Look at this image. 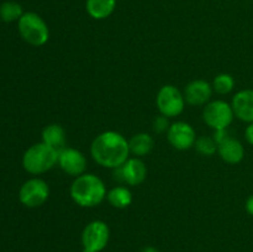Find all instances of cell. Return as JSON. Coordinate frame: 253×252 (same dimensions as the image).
Masks as SVG:
<instances>
[{
    "mask_svg": "<svg viewBox=\"0 0 253 252\" xmlns=\"http://www.w3.org/2000/svg\"><path fill=\"white\" fill-rule=\"evenodd\" d=\"M90 155L99 166L115 169L130 158L131 152L128 141L120 132L109 130L94 138Z\"/></svg>",
    "mask_w": 253,
    "mask_h": 252,
    "instance_id": "cell-1",
    "label": "cell"
},
{
    "mask_svg": "<svg viewBox=\"0 0 253 252\" xmlns=\"http://www.w3.org/2000/svg\"><path fill=\"white\" fill-rule=\"evenodd\" d=\"M72 200L82 208H94L106 198L105 183L93 173L76 177L69 188Z\"/></svg>",
    "mask_w": 253,
    "mask_h": 252,
    "instance_id": "cell-2",
    "label": "cell"
},
{
    "mask_svg": "<svg viewBox=\"0 0 253 252\" xmlns=\"http://www.w3.org/2000/svg\"><path fill=\"white\" fill-rule=\"evenodd\" d=\"M59 152L43 142L35 143L25 151L22 166L30 174H42L58 163Z\"/></svg>",
    "mask_w": 253,
    "mask_h": 252,
    "instance_id": "cell-3",
    "label": "cell"
},
{
    "mask_svg": "<svg viewBox=\"0 0 253 252\" xmlns=\"http://www.w3.org/2000/svg\"><path fill=\"white\" fill-rule=\"evenodd\" d=\"M19 34L29 44L35 47L43 46L49 39V29L43 19L34 11L24 12L17 21Z\"/></svg>",
    "mask_w": 253,
    "mask_h": 252,
    "instance_id": "cell-4",
    "label": "cell"
},
{
    "mask_svg": "<svg viewBox=\"0 0 253 252\" xmlns=\"http://www.w3.org/2000/svg\"><path fill=\"white\" fill-rule=\"evenodd\" d=\"M110 229L103 220H93L85 225L82 232L83 252H101L109 244Z\"/></svg>",
    "mask_w": 253,
    "mask_h": 252,
    "instance_id": "cell-5",
    "label": "cell"
},
{
    "mask_svg": "<svg viewBox=\"0 0 253 252\" xmlns=\"http://www.w3.org/2000/svg\"><path fill=\"white\" fill-rule=\"evenodd\" d=\"M156 104H157L160 114L167 116L168 119L175 118V116L180 115L184 110V94H182V91L177 86L167 84L158 90Z\"/></svg>",
    "mask_w": 253,
    "mask_h": 252,
    "instance_id": "cell-6",
    "label": "cell"
},
{
    "mask_svg": "<svg viewBox=\"0 0 253 252\" xmlns=\"http://www.w3.org/2000/svg\"><path fill=\"white\" fill-rule=\"evenodd\" d=\"M235 118L231 104L225 100L210 101L203 110L205 124L212 130H227Z\"/></svg>",
    "mask_w": 253,
    "mask_h": 252,
    "instance_id": "cell-7",
    "label": "cell"
},
{
    "mask_svg": "<svg viewBox=\"0 0 253 252\" xmlns=\"http://www.w3.org/2000/svg\"><path fill=\"white\" fill-rule=\"evenodd\" d=\"M49 187L41 178H31L21 185L19 200L26 208H39L48 200Z\"/></svg>",
    "mask_w": 253,
    "mask_h": 252,
    "instance_id": "cell-8",
    "label": "cell"
},
{
    "mask_svg": "<svg viewBox=\"0 0 253 252\" xmlns=\"http://www.w3.org/2000/svg\"><path fill=\"white\" fill-rule=\"evenodd\" d=\"M168 142L179 151H187L195 145L197 133L190 124L177 121L172 124L167 131Z\"/></svg>",
    "mask_w": 253,
    "mask_h": 252,
    "instance_id": "cell-9",
    "label": "cell"
},
{
    "mask_svg": "<svg viewBox=\"0 0 253 252\" xmlns=\"http://www.w3.org/2000/svg\"><path fill=\"white\" fill-rule=\"evenodd\" d=\"M58 166L66 174L79 177L85 173L86 158L84 153L77 148L64 147L63 150L59 151Z\"/></svg>",
    "mask_w": 253,
    "mask_h": 252,
    "instance_id": "cell-10",
    "label": "cell"
},
{
    "mask_svg": "<svg viewBox=\"0 0 253 252\" xmlns=\"http://www.w3.org/2000/svg\"><path fill=\"white\" fill-rule=\"evenodd\" d=\"M121 182L127 185H140L145 182L147 177V167L146 163L140 157H131L120 167Z\"/></svg>",
    "mask_w": 253,
    "mask_h": 252,
    "instance_id": "cell-11",
    "label": "cell"
},
{
    "mask_svg": "<svg viewBox=\"0 0 253 252\" xmlns=\"http://www.w3.org/2000/svg\"><path fill=\"white\" fill-rule=\"evenodd\" d=\"M211 95L212 85L203 79H195L185 86L184 98L190 105H207Z\"/></svg>",
    "mask_w": 253,
    "mask_h": 252,
    "instance_id": "cell-12",
    "label": "cell"
},
{
    "mask_svg": "<svg viewBox=\"0 0 253 252\" xmlns=\"http://www.w3.org/2000/svg\"><path fill=\"white\" fill-rule=\"evenodd\" d=\"M235 116L245 123H253V89L237 91L231 101Z\"/></svg>",
    "mask_w": 253,
    "mask_h": 252,
    "instance_id": "cell-13",
    "label": "cell"
},
{
    "mask_svg": "<svg viewBox=\"0 0 253 252\" xmlns=\"http://www.w3.org/2000/svg\"><path fill=\"white\" fill-rule=\"evenodd\" d=\"M217 153L220 155L222 161L230 165H237L241 162L245 157L244 145L237 138L227 137L217 145Z\"/></svg>",
    "mask_w": 253,
    "mask_h": 252,
    "instance_id": "cell-14",
    "label": "cell"
},
{
    "mask_svg": "<svg viewBox=\"0 0 253 252\" xmlns=\"http://www.w3.org/2000/svg\"><path fill=\"white\" fill-rule=\"evenodd\" d=\"M42 142L59 152L66 147V131L58 124H49L42 130Z\"/></svg>",
    "mask_w": 253,
    "mask_h": 252,
    "instance_id": "cell-15",
    "label": "cell"
},
{
    "mask_svg": "<svg viewBox=\"0 0 253 252\" xmlns=\"http://www.w3.org/2000/svg\"><path fill=\"white\" fill-rule=\"evenodd\" d=\"M116 7V0H86L85 10L94 20H104L110 16Z\"/></svg>",
    "mask_w": 253,
    "mask_h": 252,
    "instance_id": "cell-16",
    "label": "cell"
},
{
    "mask_svg": "<svg viewBox=\"0 0 253 252\" xmlns=\"http://www.w3.org/2000/svg\"><path fill=\"white\" fill-rule=\"evenodd\" d=\"M128 146H130V152L135 157H142V156L148 155L152 151L155 146L152 136L146 132H140L133 135L128 140Z\"/></svg>",
    "mask_w": 253,
    "mask_h": 252,
    "instance_id": "cell-17",
    "label": "cell"
},
{
    "mask_svg": "<svg viewBox=\"0 0 253 252\" xmlns=\"http://www.w3.org/2000/svg\"><path fill=\"white\" fill-rule=\"evenodd\" d=\"M106 199L116 209H126L132 203V193L127 187L118 185L109 190Z\"/></svg>",
    "mask_w": 253,
    "mask_h": 252,
    "instance_id": "cell-18",
    "label": "cell"
},
{
    "mask_svg": "<svg viewBox=\"0 0 253 252\" xmlns=\"http://www.w3.org/2000/svg\"><path fill=\"white\" fill-rule=\"evenodd\" d=\"M24 15L22 6L16 1H5L0 5V19L4 22L19 21Z\"/></svg>",
    "mask_w": 253,
    "mask_h": 252,
    "instance_id": "cell-19",
    "label": "cell"
},
{
    "mask_svg": "<svg viewBox=\"0 0 253 252\" xmlns=\"http://www.w3.org/2000/svg\"><path fill=\"white\" fill-rule=\"evenodd\" d=\"M235 79L229 73L217 74L212 82V89L219 94H229L234 89Z\"/></svg>",
    "mask_w": 253,
    "mask_h": 252,
    "instance_id": "cell-20",
    "label": "cell"
},
{
    "mask_svg": "<svg viewBox=\"0 0 253 252\" xmlns=\"http://www.w3.org/2000/svg\"><path fill=\"white\" fill-rule=\"evenodd\" d=\"M195 148L203 156H214L217 152L216 141L209 136H200L195 141Z\"/></svg>",
    "mask_w": 253,
    "mask_h": 252,
    "instance_id": "cell-21",
    "label": "cell"
},
{
    "mask_svg": "<svg viewBox=\"0 0 253 252\" xmlns=\"http://www.w3.org/2000/svg\"><path fill=\"white\" fill-rule=\"evenodd\" d=\"M169 121H168L167 116L160 114L158 116H156V119L153 120V130L157 133L167 132L168 128H169Z\"/></svg>",
    "mask_w": 253,
    "mask_h": 252,
    "instance_id": "cell-22",
    "label": "cell"
},
{
    "mask_svg": "<svg viewBox=\"0 0 253 252\" xmlns=\"http://www.w3.org/2000/svg\"><path fill=\"white\" fill-rule=\"evenodd\" d=\"M227 137H229V135H227V130H215L214 136H212V138L216 141L217 145L221 143L224 140H226Z\"/></svg>",
    "mask_w": 253,
    "mask_h": 252,
    "instance_id": "cell-23",
    "label": "cell"
},
{
    "mask_svg": "<svg viewBox=\"0 0 253 252\" xmlns=\"http://www.w3.org/2000/svg\"><path fill=\"white\" fill-rule=\"evenodd\" d=\"M245 137H246L247 142L253 146V123H250L245 130Z\"/></svg>",
    "mask_w": 253,
    "mask_h": 252,
    "instance_id": "cell-24",
    "label": "cell"
},
{
    "mask_svg": "<svg viewBox=\"0 0 253 252\" xmlns=\"http://www.w3.org/2000/svg\"><path fill=\"white\" fill-rule=\"evenodd\" d=\"M245 208H246V211L249 212L251 216H253V194L250 195L246 200V204H245Z\"/></svg>",
    "mask_w": 253,
    "mask_h": 252,
    "instance_id": "cell-25",
    "label": "cell"
},
{
    "mask_svg": "<svg viewBox=\"0 0 253 252\" xmlns=\"http://www.w3.org/2000/svg\"><path fill=\"white\" fill-rule=\"evenodd\" d=\"M141 252H160V251H158V250L156 249V247L147 246V247H145V249H143Z\"/></svg>",
    "mask_w": 253,
    "mask_h": 252,
    "instance_id": "cell-26",
    "label": "cell"
}]
</instances>
